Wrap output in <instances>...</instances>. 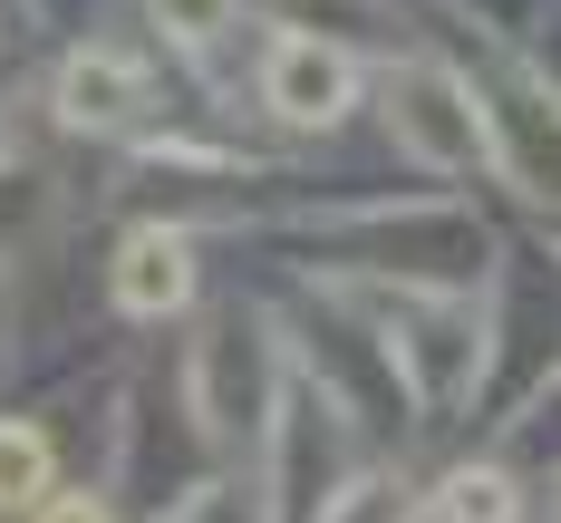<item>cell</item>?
<instances>
[{
	"instance_id": "cell-4",
	"label": "cell",
	"mask_w": 561,
	"mask_h": 523,
	"mask_svg": "<svg viewBox=\"0 0 561 523\" xmlns=\"http://www.w3.org/2000/svg\"><path fill=\"white\" fill-rule=\"evenodd\" d=\"M116 310L126 320H165V310H184L194 300V232H174V224H136L126 242H116Z\"/></svg>"
},
{
	"instance_id": "cell-7",
	"label": "cell",
	"mask_w": 561,
	"mask_h": 523,
	"mask_svg": "<svg viewBox=\"0 0 561 523\" xmlns=\"http://www.w3.org/2000/svg\"><path fill=\"white\" fill-rule=\"evenodd\" d=\"M165 523H262V485L252 475H204L194 494H174Z\"/></svg>"
},
{
	"instance_id": "cell-1",
	"label": "cell",
	"mask_w": 561,
	"mask_h": 523,
	"mask_svg": "<svg viewBox=\"0 0 561 523\" xmlns=\"http://www.w3.org/2000/svg\"><path fill=\"white\" fill-rule=\"evenodd\" d=\"M378 116H388V146L426 174H465L474 156H494V116L446 58H397L378 78Z\"/></svg>"
},
{
	"instance_id": "cell-5",
	"label": "cell",
	"mask_w": 561,
	"mask_h": 523,
	"mask_svg": "<svg viewBox=\"0 0 561 523\" xmlns=\"http://www.w3.org/2000/svg\"><path fill=\"white\" fill-rule=\"evenodd\" d=\"M397 523H523V485H513L504 465H455Z\"/></svg>"
},
{
	"instance_id": "cell-9",
	"label": "cell",
	"mask_w": 561,
	"mask_h": 523,
	"mask_svg": "<svg viewBox=\"0 0 561 523\" xmlns=\"http://www.w3.org/2000/svg\"><path fill=\"white\" fill-rule=\"evenodd\" d=\"M30 523H116V514H107V494H98V485H58Z\"/></svg>"
},
{
	"instance_id": "cell-8",
	"label": "cell",
	"mask_w": 561,
	"mask_h": 523,
	"mask_svg": "<svg viewBox=\"0 0 561 523\" xmlns=\"http://www.w3.org/2000/svg\"><path fill=\"white\" fill-rule=\"evenodd\" d=\"M146 20L165 30L174 49H214L232 20H242V0H146Z\"/></svg>"
},
{
	"instance_id": "cell-3",
	"label": "cell",
	"mask_w": 561,
	"mask_h": 523,
	"mask_svg": "<svg viewBox=\"0 0 561 523\" xmlns=\"http://www.w3.org/2000/svg\"><path fill=\"white\" fill-rule=\"evenodd\" d=\"M49 107H58V126H68V136H126L136 116L156 107V78H146V58H136V49H116V39H88V49L58 58Z\"/></svg>"
},
{
	"instance_id": "cell-2",
	"label": "cell",
	"mask_w": 561,
	"mask_h": 523,
	"mask_svg": "<svg viewBox=\"0 0 561 523\" xmlns=\"http://www.w3.org/2000/svg\"><path fill=\"white\" fill-rule=\"evenodd\" d=\"M262 107L280 126H300V136H330L339 116L358 107V58L339 39H320V30H280L262 49Z\"/></svg>"
},
{
	"instance_id": "cell-6",
	"label": "cell",
	"mask_w": 561,
	"mask_h": 523,
	"mask_svg": "<svg viewBox=\"0 0 561 523\" xmlns=\"http://www.w3.org/2000/svg\"><path fill=\"white\" fill-rule=\"evenodd\" d=\"M49 494H58V446H49V427L0 417V514H39Z\"/></svg>"
}]
</instances>
